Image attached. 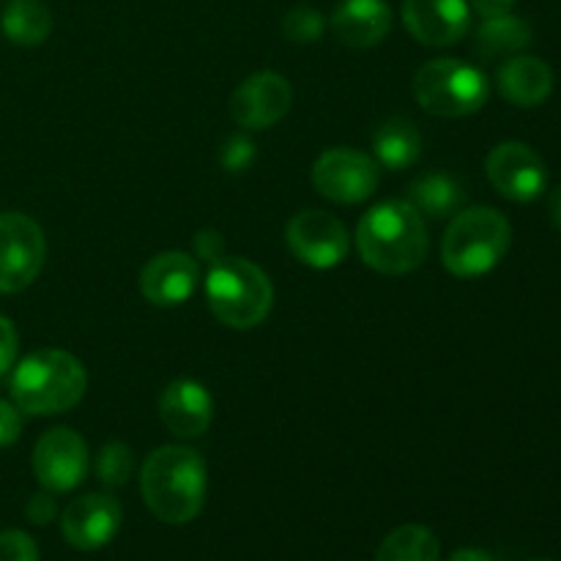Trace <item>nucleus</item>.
I'll list each match as a JSON object with an SVG mask.
<instances>
[{
	"label": "nucleus",
	"mask_w": 561,
	"mask_h": 561,
	"mask_svg": "<svg viewBox=\"0 0 561 561\" xmlns=\"http://www.w3.org/2000/svg\"><path fill=\"white\" fill-rule=\"evenodd\" d=\"M206 463L192 447L168 444L148 455L142 463V502L162 524L184 526L195 520L206 502Z\"/></svg>",
	"instance_id": "1"
},
{
	"label": "nucleus",
	"mask_w": 561,
	"mask_h": 561,
	"mask_svg": "<svg viewBox=\"0 0 561 561\" xmlns=\"http://www.w3.org/2000/svg\"><path fill=\"white\" fill-rule=\"evenodd\" d=\"M356 244L367 266L400 277L422 266L431 239L425 219L409 201H387L362 217Z\"/></svg>",
	"instance_id": "2"
},
{
	"label": "nucleus",
	"mask_w": 561,
	"mask_h": 561,
	"mask_svg": "<svg viewBox=\"0 0 561 561\" xmlns=\"http://www.w3.org/2000/svg\"><path fill=\"white\" fill-rule=\"evenodd\" d=\"M88 387L85 367L69 351L42 348L11 373V400L22 414L49 416L75 409Z\"/></svg>",
	"instance_id": "3"
},
{
	"label": "nucleus",
	"mask_w": 561,
	"mask_h": 561,
	"mask_svg": "<svg viewBox=\"0 0 561 561\" xmlns=\"http://www.w3.org/2000/svg\"><path fill=\"white\" fill-rule=\"evenodd\" d=\"M513 241V225L502 211L477 206L458 211L442 239V261L455 277L474 279L504 261Z\"/></svg>",
	"instance_id": "4"
},
{
	"label": "nucleus",
	"mask_w": 561,
	"mask_h": 561,
	"mask_svg": "<svg viewBox=\"0 0 561 561\" xmlns=\"http://www.w3.org/2000/svg\"><path fill=\"white\" fill-rule=\"evenodd\" d=\"M206 299L225 327L252 329L272 312L274 288L266 272L247 257H219L208 268Z\"/></svg>",
	"instance_id": "5"
},
{
	"label": "nucleus",
	"mask_w": 561,
	"mask_h": 561,
	"mask_svg": "<svg viewBox=\"0 0 561 561\" xmlns=\"http://www.w3.org/2000/svg\"><path fill=\"white\" fill-rule=\"evenodd\" d=\"M414 96L438 118H466L485 107L491 82L477 66L458 58H436L414 77Z\"/></svg>",
	"instance_id": "6"
},
{
	"label": "nucleus",
	"mask_w": 561,
	"mask_h": 561,
	"mask_svg": "<svg viewBox=\"0 0 561 561\" xmlns=\"http://www.w3.org/2000/svg\"><path fill=\"white\" fill-rule=\"evenodd\" d=\"M47 255L44 230L20 211L0 214V294H16L38 277Z\"/></svg>",
	"instance_id": "7"
},
{
	"label": "nucleus",
	"mask_w": 561,
	"mask_h": 561,
	"mask_svg": "<svg viewBox=\"0 0 561 561\" xmlns=\"http://www.w3.org/2000/svg\"><path fill=\"white\" fill-rule=\"evenodd\" d=\"M378 181H381V170L376 159L354 148H332L312 164V184L332 203L354 206V203L367 201L378 190Z\"/></svg>",
	"instance_id": "8"
},
{
	"label": "nucleus",
	"mask_w": 561,
	"mask_h": 561,
	"mask_svg": "<svg viewBox=\"0 0 561 561\" xmlns=\"http://www.w3.org/2000/svg\"><path fill=\"white\" fill-rule=\"evenodd\" d=\"M485 173L493 190L515 203H531L546 192L548 170L540 153L518 140L499 142L488 153Z\"/></svg>",
	"instance_id": "9"
},
{
	"label": "nucleus",
	"mask_w": 561,
	"mask_h": 561,
	"mask_svg": "<svg viewBox=\"0 0 561 561\" xmlns=\"http://www.w3.org/2000/svg\"><path fill=\"white\" fill-rule=\"evenodd\" d=\"M88 471V444L71 427L44 433L33 447V474L49 493L75 491Z\"/></svg>",
	"instance_id": "10"
},
{
	"label": "nucleus",
	"mask_w": 561,
	"mask_h": 561,
	"mask_svg": "<svg viewBox=\"0 0 561 561\" xmlns=\"http://www.w3.org/2000/svg\"><path fill=\"white\" fill-rule=\"evenodd\" d=\"M290 252L312 268H332L348 255V230L327 211H299L285 230Z\"/></svg>",
	"instance_id": "11"
},
{
	"label": "nucleus",
	"mask_w": 561,
	"mask_h": 561,
	"mask_svg": "<svg viewBox=\"0 0 561 561\" xmlns=\"http://www.w3.org/2000/svg\"><path fill=\"white\" fill-rule=\"evenodd\" d=\"M294 102L288 80L277 71H257L247 77L230 96V115L244 129H268L285 118Z\"/></svg>",
	"instance_id": "12"
},
{
	"label": "nucleus",
	"mask_w": 561,
	"mask_h": 561,
	"mask_svg": "<svg viewBox=\"0 0 561 561\" xmlns=\"http://www.w3.org/2000/svg\"><path fill=\"white\" fill-rule=\"evenodd\" d=\"M121 504L107 493H88L75 499L60 515V531L77 551H99L121 529Z\"/></svg>",
	"instance_id": "13"
},
{
	"label": "nucleus",
	"mask_w": 561,
	"mask_h": 561,
	"mask_svg": "<svg viewBox=\"0 0 561 561\" xmlns=\"http://www.w3.org/2000/svg\"><path fill=\"white\" fill-rule=\"evenodd\" d=\"M403 25L427 47H449L471 27L469 0H403Z\"/></svg>",
	"instance_id": "14"
},
{
	"label": "nucleus",
	"mask_w": 561,
	"mask_h": 561,
	"mask_svg": "<svg viewBox=\"0 0 561 561\" xmlns=\"http://www.w3.org/2000/svg\"><path fill=\"white\" fill-rule=\"evenodd\" d=\"M201 268L186 252H159L157 257L142 266L140 290L151 305L157 307H179L195 294Z\"/></svg>",
	"instance_id": "15"
},
{
	"label": "nucleus",
	"mask_w": 561,
	"mask_h": 561,
	"mask_svg": "<svg viewBox=\"0 0 561 561\" xmlns=\"http://www.w3.org/2000/svg\"><path fill=\"white\" fill-rule=\"evenodd\" d=\"M159 416L173 436H203L214 420V400L203 383L192 381V378H179L159 398Z\"/></svg>",
	"instance_id": "16"
},
{
	"label": "nucleus",
	"mask_w": 561,
	"mask_h": 561,
	"mask_svg": "<svg viewBox=\"0 0 561 561\" xmlns=\"http://www.w3.org/2000/svg\"><path fill=\"white\" fill-rule=\"evenodd\" d=\"M392 9L387 0H343L332 14V31L345 47L367 49L387 38Z\"/></svg>",
	"instance_id": "17"
},
{
	"label": "nucleus",
	"mask_w": 561,
	"mask_h": 561,
	"mask_svg": "<svg viewBox=\"0 0 561 561\" xmlns=\"http://www.w3.org/2000/svg\"><path fill=\"white\" fill-rule=\"evenodd\" d=\"M496 85L515 107H540L553 93V71L535 55H513L499 66Z\"/></svg>",
	"instance_id": "18"
},
{
	"label": "nucleus",
	"mask_w": 561,
	"mask_h": 561,
	"mask_svg": "<svg viewBox=\"0 0 561 561\" xmlns=\"http://www.w3.org/2000/svg\"><path fill=\"white\" fill-rule=\"evenodd\" d=\"M466 190L460 179L444 170H433V173L420 175L409 184V203L431 219H447L463 208Z\"/></svg>",
	"instance_id": "19"
},
{
	"label": "nucleus",
	"mask_w": 561,
	"mask_h": 561,
	"mask_svg": "<svg viewBox=\"0 0 561 561\" xmlns=\"http://www.w3.org/2000/svg\"><path fill=\"white\" fill-rule=\"evenodd\" d=\"M531 44V25L520 16L510 14H493L482 16V25L477 27L474 49L482 58H513L520 49Z\"/></svg>",
	"instance_id": "20"
},
{
	"label": "nucleus",
	"mask_w": 561,
	"mask_h": 561,
	"mask_svg": "<svg viewBox=\"0 0 561 561\" xmlns=\"http://www.w3.org/2000/svg\"><path fill=\"white\" fill-rule=\"evenodd\" d=\"M373 151L381 168L405 170L422 157V135L411 121L389 118L373 135Z\"/></svg>",
	"instance_id": "21"
},
{
	"label": "nucleus",
	"mask_w": 561,
	"mask_h": 561,
	"mask_svg": "<svg viewBox=\"0 0 561 561\" xmlns=\"http://www.w3.org/2000/svg\"><path fill=\"white\" fill-rule=\"evenodd\" d=\"M0 27L11 44L36 47L53 33V11L42 0H9L0 16Z\"/></svg>",
	"instance_id": "22"
},
{
	"label": "nucleus",
	"mask_w": 561,
	"mask_h": 561,
	"mask_svg": "<svg viewBox=\"0 0 561 561\" xmlns=\"http://www.w3.org/2000/svg\"><path fill=\"white\" fill-rule=\"evenodd\" d=\"M442 546L427 526L405 524L394 529L378 548L376 561H438Z\"/></svg>",
	"instance_id": "23"
},
{
	"label": "nucleus",
	"mask_w": 561,
	"mask_h": 561,
	"mask_svg": "<svg viewBox=\"0 0 561 561\" xmlns=\"http://www.w3.org/2000/svg\"><path fill=\"white\" fill-rule=\"evenodd\" d=\"M131 469H135V455H131V449L124 442H110L107 447H102V453L96 458V477L102 480V485H126L131 477Z\"/></svg>",
	"instance_id": "24"
},
{
	"label": "nucleus",
	"mask_w": 561,
	"mask_h": 561,
	"mask_svg": "<svg viewBox=\"0 0 561 561\" xmlns=\"http://www.w3.org/2000/svg\"><path fill=\"white\" fill-rule=\"evenodd\" d=\"M323 27H327V20H323L321 11L312 9V5H296V9H290L283 20L285 38L296 44L318 42Z\"/></svg>",
	"instance_id": "25"
},
{
	"label": "nucleus",
	"mask_w": 561,
	"mask_h": 561,
	"mask_svg": "<svg viewBox=\"0 0 561 561\" xmlns=\"http://www.w3.org/2000/svg\"><path fill=\"white\" fill-rule=\"evenodd\" d=\"M255 146H252L244 135L228 137L222 151H219V162H222V168L228 170V173H244V170L255 162Z\"/></svg>",
	"instance_id": "26"
},
{
	"label": "nucleus",
	"mask_w": 561,
	"mask_h": 561,
	"mask_svg": "<svg viewBox=\"0 0 561 561\" xmlns=\"http://www.w3.org/2000/svg\"><path fill=\"white\" fill-rule=\"evenodd\" d=\"M0 561H38V548L33 537L20 529L0 531Z\"/></svg>",
	"instance_id": "27"
},
{
	"label": "nucleus",
	"mask_w": 561,
	"mask_h": 561,
	"mask_svg": "<svg viewBox=\"0 0 561 561\" xmlns=\"http://www.w3.org/2000/svg\"><path fill=\"white\" fill-rule=\"evenodd\" d=\"M22 433V411L14 400H0V449L11 447Z\"/></svg>",
	"instance_id": "28"
},
{
	"label": "nucleus",
	"mask_w": 561,
	"mask_h": 561,
	"mask_svg": "<svg viewBox=\"0 0 561 561\" xmlns=\"http://www.w3.org/2000/svg\"><path fill=\"white\" fill-rule=\"evenodd\" d=\"M16 348H20V337H16L14 323L0 316V378L9 376L11 367H14Z\"/></svg>",
	"instance_id": "29"
},
{
	"label": "nucleus",
	"mask_w": 561,
	"mask_h": 561,
	"mask_svg": "<svg viewBox=\"0 0 561 561\" xmlns=\"http://www.w3.org/2000/svg\"><path fill=\"white\" fill-rule=\"evenodd\" d=\"M25 515L31 524L47 526L49 520H55V515H58V504H55V499L49 496V493H33V496L27 499Z\"/></svg>",
	"instance_id": "30"
},
{
	"label": "nucleus",
	"mask_w": 561,
	"mask_h": 561,
	"mask_svg": "<svg viewBox=\"0 0 561 561\" xmlns=\"http://www.w3.org/2000/svg\"><path fill=\"white\" fill-rule=\"evenodd\" d=\"M195 250L203 261L217 263L219 257H225L222 236H219L217 230H203V233H197V239H195Z\"/></svg>",
	"instance_id": "31"
},
{
	"label": "nucleus",
	"mask_w": 561,
	"mask_h": 561,
	"mask_svg": "<svg viewBox=\"0 0 561 561\" xmlns=\"http://www.w3.org/2000/svg\"><path fill=\"white\" fill-rule=\"evenodd\" d=\"M471 9L480 11L482 16H493V14H504L515 5V0H469Z\"/></svg>",
	"instance_id": "32"
},
{
	"label": "nucleus",
	"mask_w": 561,
	"mask_h": 561,
	"mask_svg": "<svg viewBox=\"0 0 561 561\" xmlns=\"http://www.w3.org/2000/svg\"><path fill=\"white\" fill-rule=\"evenodd\" d=\"M447 561H496V559H493L491 553L480 551V548H460V551H455Z\"/></svg>",
	"instance_id": "33"
},
{
	"label": "nucleus",
	"mask_w": 561,
	"mask_h": 561,
	"mask_svg": "<svg viewBox=\"0 0 561 561\" xmlns=\"http://www.w3.org/2000/svg\"><path fill=\"white\" fill-rule=\"evenodd\" d=\"M548 211H551V219L553 225L561 230V186L551 192V197H548Z\"/></svg>",
	"instance_id": "34"
},
{
	"label": "nucleus",
	"mask_w": 561,
	"mask_h": 561,
	"mask_svg": "<svg viewBox=\"0 0 561 561\" xmlns=\"http://www.w3.org/2000/svg\"><path fill=\"white\" fill-rule=\"evenodd\" d=\"M537 561H548V559H537Z\"/></svg>",
	"instance_id": "35"
}]
</instances>
